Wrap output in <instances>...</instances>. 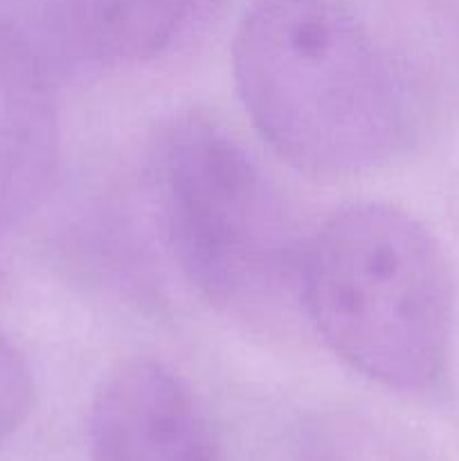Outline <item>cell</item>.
Here are the masks:
<instances>
[{"instance_id":"obj_6","label":"cell","mask_w":459,"mask_h":461,"mask_svg":"<svg viewBox=\"0 0 459 461\" xmlns=\"http://www.w3.org/2000/svg\"><path fill=\"white\" fill-rule=\"evenodd\" d=\"M205 0H54L68 43L102 66H135L169 52Z\"/></svg>"},{"instance_id":"obj_5","label":"cell","mask_w":459,"mask_h":461,"mask_svg":"<svg viewBox=\"0 0 459 461\" xmlns=\"http://www.w3.org/2000/svg\"><path fill=\"white\" fill-rule=\"evenodd\" d=\"M58 156L61 131L43 61L21 32L0 23V225L43 203Z\"/></svg>"},{"instance_id":"obj_1","label":"cell","mask_w":459,"mask_h":461,"mask_svg":"<svg viewBox=\"0 0 459 461\" xmlns=\"http://www.w3.org/2000/svg\"><path fill=\"white\" fill-rule=\"evenodd\" d=\"M232 75L261 138L309 174L378 169L408 140L403 79L345 0H252Z\"/></svg>"},{"instance_id":"obj_8","label":"cell","mask_w":459,"mask_h":461,"mask_svg":"<svg viewBox=\"0 0 459 461\" xmlns=\"http://www.w3.org/2000/svg\"><path fill=\"white\" fill-rule=\"evenodd\" d=\"M34 405V378L21 351L0 336V441L25 423Z\"/></svg>"},{"instance_id":"obj_4","label":"cell","mask_w":459,"mask_h":461,"mask_svg":"<svg viewBox=\"0 0 459 461\" xmlns=\"http://www.w3.org/2000/svg\"><path fill=\"white\" fill-rule=\"evenodd\" d=\"M88 450L90 461H223L198 396L153 358L106 374L90 408Z\"/></svg>"},{"instance_id":"obj_3","label":"cell","mask_w":459,"mask_h":461,"mask_svg":"<svg viewBox=\"0 0 459 461\" xmlns=\"http://www.w3.org/2000/svg\"><path fill=\"white\" fill-rule=\"evenodd\" d=\"M151 180L174 261L207 304L259 320L288 300L304 246L279 189L234 135L180 117L158 140Z\"/></svg>"},{"instance_id":"obj_7","label":"cell","mask_w":459,"mask_h":461,"mask_svg":"<svg viewBox=\"0 0 459 461\" xmlns=\"http://www.w3.org/2000/svg\"><path fill=\"white\" fill-rule=\"evenodd\" d=\"M295 461H403L381 430L358 421H328L304 437Z\"/></svg>"},{"instance_id":"obj_2","label":"cell","mask_w":459,"mask_h":461,"mask_svg":"<svg viewBox=\"0 0 459 461\" xmlns=\"http://www.w3.org/2000/svg\"><path fill=\"white\" fill-rule=\"evenodd\" d=\"M302 304L324 345L385 390L444 385L454 286L430 230L399 207L358 203L328 216L302 250Z\"/></svg>"}]
</instances>
